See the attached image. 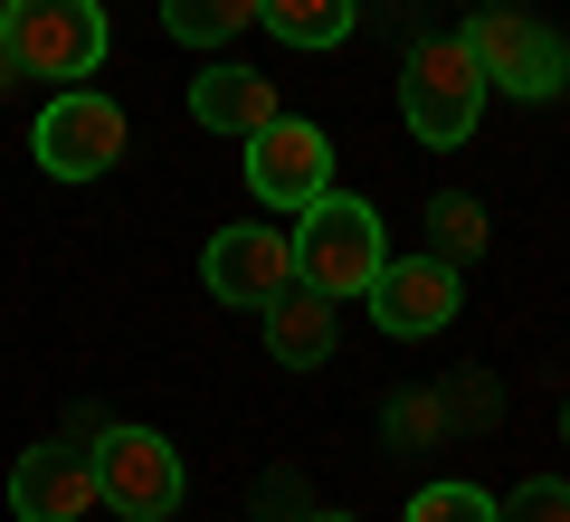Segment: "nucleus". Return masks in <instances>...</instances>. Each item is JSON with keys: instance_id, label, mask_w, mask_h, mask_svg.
<instances>
[{"instance_id": "f257e3e1", "label": "nucleus", "mask_w": 570, "mask_h": 522, "mask_svg": "<svg viewBox=\"0 0 570 522\" xmlns=\"http://www.w3.org/2000/svg\"><path fill=\"white\" fill-rule=\"evenodd\" d=\"M295 285H314V295H362L371 276H381V257H390V238H381V209L371 200H352V190H324L314 209H295Z\"/></svg>"}, {"instance_id": "f03ea898", "label": "nucleus", "mask_w": 570, "mask_h": 522, "mask_svg": "<svg viewBox=\"0 0 570 522\" xmlns=\"http://www.w3.org/2000/svg\"><path fill=\"white\" fill-rule=\"evenodd\" d=\"M400 115L428 152H456L485 115V67L466 58V39H419L409 48V77H400Z\"/></svg>"}, {"instance_id": "7ed1b4c3", "label": "nucleus", "mask_w": 570, "mask_h": 522, "mask_svg": "<svg viewBox=\"0 0 570 522\" xmlns=\"http://www.w3.org/2000/svg\"><path fill=\"white\" fill-rule=\"evenodd\" d=\"M105 39V0H0V48L29 77H96Z\"/></svg>"}, {"instance_id": "20e7f679", "label": "nucleus", "mask_w": 570, "mask_h": 522, "mask_svg": "<svg viewBox=\"0 0 570 522\" xmlns=\"http://www.w3.org/2000/svg\"><path fill=\"white\" fill-rule=\"evenodd\" d=\"M29 152H39L48 181H96V171L124 161V105L96 96V86H58L29 124Z\"/></svg>"}, {"instance_id": "39448f33", "label": "nucleus", "mask_w": 570, "mask_h": 522, "mask_svg": "<svg viewBox=\"0 0 570 522\" xmlns=\"http://www.w3.org/2000/svg\"><path fill=\"white\" fill-rule=\"evenodd\" d=\"M96 494L124 522H171L181 513V456L153 427H96Z\"/></svg>"}, {"instance_id": "423d86ee", "label": "nucleus", "mask_w": 570, "mask_h": 522, "mask_svg": "<svg viewBox=\"0 0 570 522\" xmlns=\"http://www.w3.org/2000/svg\"><path fill=\"white\" fill-rule=\"evenodd\" d=\"M456 39H466V58L485 67L494 96H523V105H542L551 86H561V67H570V48L551 39L532 10H485V20L456 29Z\"/></svg>"}, {"instance_id": "0eeeda50", "label": "nucleus", "mask_w": 570, "mask_h": 522, "mask_svg": "<svg viewBox=\"0 0 570 522\" xmlns=\"http://www.w3.org/2000/svg\"><path fill=\"white\" fill-rule=\"evenodd\" d=\"M247 190H257L266 209H314V200L333 190V142H324V124L276 115L266 134H247Z\"/></svg>"}, {"instance_id": "6e6552de", "label": "nucleus", "mask_w": 570, "mask_h": 522, "mask_svg": "<svg viewBox=\"0 0 570 522\" xmlns=\"http://www.w3.org/2000/svg\"><path fill=\"white\" fill-rule=\"evenodd\" d=\"M362 295H371V323L390 342H428L456 323V266L448 257H381V276Z\"/></svg>"}, {"instance_id": "1a4fd4ad", "label": "nucleus", "mask_w": 570, "mask_h": 522, "mask_svg": "<svg viewBox=\"0 0 570 522\" xmlns=\"http://www.w3.org/2000/svg\"><path fill=\"white\" fill-rule=\"evenodd\" d=\"M200 276H209V295H219V304L285 295V285H295V228H219L209 257H200Z\"/></svg>"}, {"instance_id": "9d476101", "label": "nucleus", "mask_w": 570, "mask_h": 522, "mask_svg": "<svg viewBox=\"0 0 570 522\" xmlns=\"http://www.w3.org/2000/svg\"><path fill=\"white\" fill-rule=\"evenodd\" d=\"M96 456H77V446H29L20 465H10V513L20 522H86L96 513Z\"/></svg>"}, {"instance_id": "9b49d317", "label": "nucleus", "mask_w": 570, "mask_h": 522, "mask_svg": "<svg viewBox=\"0 0 570 522\" xmlns=\"http://www.w3.org/2000/svg\"><path fill=\"white\" fill-rule=\"evenodd\" d=\"M276 115H285L276 77H257V67H200V77H190V124H200V134L247 142V134H266Z\"/></svg>"}, {"instance_id": "f8f14e48", "label": "nucleus", "mask_w": 570, "mask_h": 522, "mask_svg": "<svg viewBox=\"0 0 570 522\" xmlns=\"http://www.w3.org/2000/svg\"><path fill=\"white\" fill-rule=\"evenodd\" d=\"M257 323H266V352H276L285 371H324V362H333V295H314V285L266 295Z\"/></svg>"}, {"instance_id": "ddd939ff", "label": "nucleus", "mask_w": 570, "mask_h": 522, "mask_svg": "<svg viewBox=\"0 0 570 522\" xmlns=\"http://www.w3.org/2000/svg\"><path fill=\"white\" fill-rule=\"evenodd\" d=\"M257 20L276 29L285 48H333V39H352L362 0H257Z\"/></svg>"}, {"instance_id": "4468645a", "label": "nucleus", "mask_w": 570, "mask_h": 522, "mask_svg": "<svg viewBox=\"0 0 570 522\" xmlns=\"http://www.w3.org/2000/svg\"><path fill=\"white\" fill-rule=\"evenodd\" d=\"M247 20H257V0H163V29L181 48H228Z\"/></svg>"}, {"instance_id": "2eb2a0df", "label": "nucleus", "mask_w": 570, "mask_h": 522, "mask_svg": "<svg viewBox=\"0 0 570 522\" xmlns=\"http://www.w3.org/2000/svg\"><path fill=\"white\" fill-rule=\"evenodd\" d=\"M428 228H438V247H428V257H448V266L485 257V209H475L466 190H438V200H428Z\"/></svg>"}, {"instance_id": "dca6fc26", "label": "nucleus", "mask_w": 570, "mask_h": 522, "mask_svg": "<svg viewBox=\"0 0 570 522\" xmlns=\"http://www.w3.org/2000/svg\"><path fill=\"white\" fill-rule=\"evenodd\" d=\"M409 522H494V494L485 484H419L409 494Z\"/></svg>"}, {"instance_id": "f3484780", "label": "nucleus", "mask_w": 570, "mask_h": 522, "mask_svg": "<svg viewBox=\"0 0 570 522\" xmlns=\"http://www.w3.org/2000/svg\"><path fill=\"white\" fill-rule=\"evenodd\" d=\"M494 522H570V484H551V475L513 484V494L494 503Z\"/></svg>"}, {"instance_id": "a211bd4d", "label": "nucleus", "mask_w": 570, "mask_h": 522, "mask_svg": "<svg viewBox=\"0 0 570 522\" xmlns=\"http://www.w3.org/2000/svg\"><path fill=\"white\" fill-rule=\"evenodd\" d=\"M438 427H448L438 400H400V408H390V437H438Z\"/></svg>"}, {"instance_id": "6ab92c4d", "label": "nucleus", "mask_w": 570, "mask_h": 522, "mask_svg": "<svg viewBox=\"0 0 570 522\" xmlns=\"http://www.w3.org/2000/svg\"><path fill=\"white\" fill-rule=\"evenodd\" d=\"M305 522H362V513H305Z\"/></svg>"}, {"instance_id": "aec40b11", "label": "nucleus", "mask_w": 570, "mask_h": 522, "mask_svg": "<svg viewBox=\"0 0 570 522\" xmlns=\"http://www.w3.org/2000/svg\"><path fill=\"white\" fill-rule=\"evenodd\" d=\"M561 446H570V400H561Z\"/></svg>"}, {"instance_id": "412c9836", "label": "nucleus", "mask_w": 570, "mask_h": 522, "mask_svg": "<svg viewBox=\"0 0 570 522\" xmlns=\"http://www.w3.org/2000/svg\"><path fill=\"white\" fill-rule=\"evenodd\" d=\"M561 86H570V67H561Z\"/></svg>"}]
</instances>
